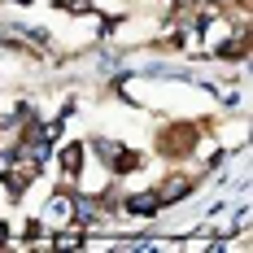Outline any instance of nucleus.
<instances>
[{
    "instance_id": "obj_1",
    "label": "nucleus",
    "mask_w": 253,
    "mask_h": 253,
    "mask_svg": "<svg viewBox=\"0 0 253 253\" xmlns=\"http://www.w3.org/2000/svg\"><path fill=\"white\" fill-rule=\"evenodd\" d=\"M61 166L75 175L79 166H83V144H70V149H61Z\"/></svg>"
},
{
    "instance_id": "obj_2",
    "label": "nucleus",
    "mask_w": 253,
    "mask_h": 253,
    "mask_svg": "<svg viewBox=\"0 0 253 253\" xmlns=\"http://www.w3.org/2000/svg\"><path fill=\"white\" fill-rule=\"evenodd\" d=\"M0 240H4V227H0Z\"/></svg>"
}]
</instances>
